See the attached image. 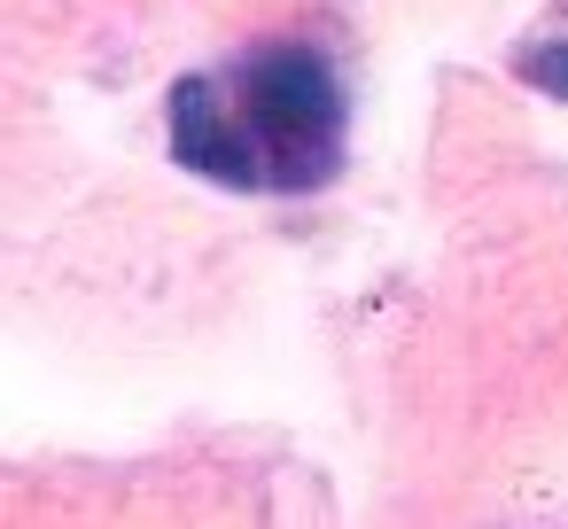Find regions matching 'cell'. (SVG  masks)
<instances>
[{"instance_id":"obj_2","label":"cell","mask_w":568,"mask_h":529,"mask_svg":"<svg viewBox=\"0 0 568 529\" xmlns=\"http://www.w3.org/2000/svg\"><path fill=\"white\" fill-rule=\"evenodd\" d=\"M514 79L537 87V94H552V102H568V40H537V48H521V55H514Z\"/></svg>"},{"instance_id":"obj_1","label":"cell","mask_w":568,"mask_h":529,"mask_svg":"<svg viewBox=\"0 0 568 529\" xmlns=\"http://www.w3.org/2000/svg\"><path fill=\"white\" fill-rule=\"evenodd\" d=\"M172 164L226 195H320L351 156V94L335 63L304 40L195 71L164 102Z\"/></svg>"}]
</instances>
